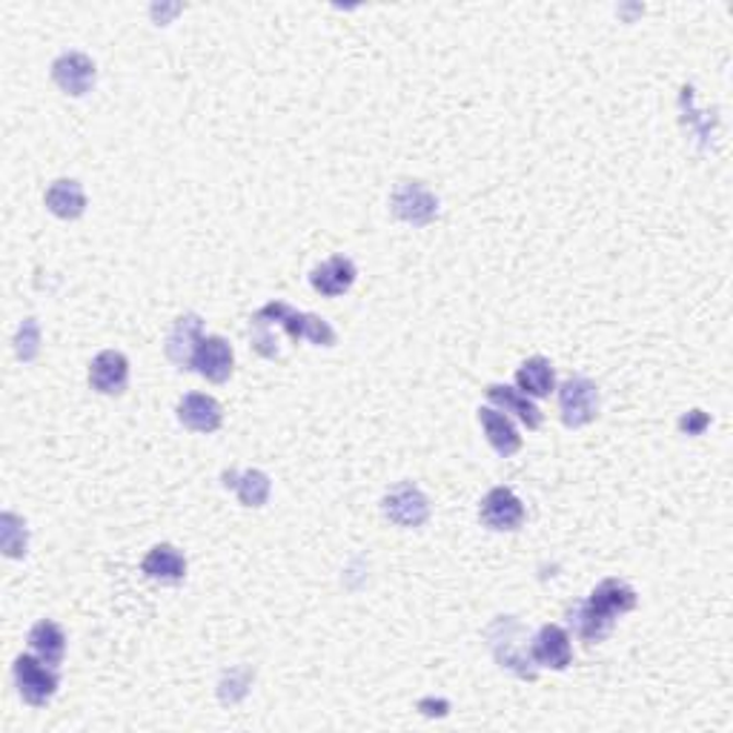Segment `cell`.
<instances>
[{"label":"cell","instance_id":"obj_9","mask_svg":"<svg viewBox=\"0 0 733 733\" xmlns=\"http://www.w3.org/2000/svg\"><path fill=\"white\" fill-rule=\"evenodd\" d=\"M530 659L550 671H565L573 662V645L565 627L544 625L530 645Z\"/></svg>","mask_w":733,"mask_h":733},{"label":"cell","instance_id":"obj_23","mask_svg":"<svg viewBox=\"0 0 733 733\" xmlns=\"http://www.w3.org/2000/svg\"><path fill=\"white\" fill-rule=\"evenodd\" d=\"M38 344H40V329L35 324V319L23 321L21 333H17V356L23 361H32L38 356Z\"/></svg>","mask_w":733,"mask_h":733},{"label":"cell","instance_id":"obj_3","mask_svg":"<svg viewBox=\"0 0 733 733\" xmlns=\"http://www.w3.org/2000/svg\"><path fill=\"white\" fill-rule=\"evenodd\" d=\"M15 682L23 702H29L32 708H44L58 694V673H55L52 664H46L38 657H29V653L15 659Z\"/></svg>","mask_w":733,"mask_h":733},{"label":"cell","instance_id":"obj_6","mask_svg":"<svg viewBox=\"0 0 733 733\" xmlns=\"http://www.w3.org/2000/svg\"><path fill=\"white\" fill-rule=\"evenodd\" d=\"M393 213L401 221L412 224V227H424V224H430L438 215V199H435L424 183L407 181L393 195Z\"/></svg>","mask_w":733,"mask_h":733},{"label":"cell","instance_id":"obj_20","mask_svg":"<svg viewBox=\"0 0 733 733\" xmlns=\"http://www.w3.org/2000/svg\"><path fill=\"white\" fill-rule=\"evenodd\" d=\"M29 648L46 664L58 668L63 662V653H67V634H63V627L58 622L44 618L29 630Z\"/></svg>","mask_w":733,"mask_h":733},{"label":"cell","instance_id":"obj_13","mask_svg":"<svg viewBox=\"0 0 733 733\" xmlns=\"http://www.w3.org/2000/svg\"><path fill=\"white\" fill-rule=\"evenodd\" d=\"M178 421H181L187 430H192V433H215V430L221 428L224 410L213 396L190 393V396H183L181 405H178Z\"/></svg>","mask_w":733,"mask_h":733},{"label":"cell","instance_id":"obj_16","mask_svg":"<svg viewBox=\"0 0 733 733\" xmlns=\"http://www.w3.org/2000/svg\"><path fill=\"white\" fill-rule=\"evenodd\" d=\"M490 405H496L502 412H513L527 430H536L542 424V410L533 405V398L525 396L521 389L504 387V384H490L488 387Z\"/></svg>","mask_w":733,"mask_h":733},{"label":"cell","instance_id":"obj_14","mask_svg":"<svg viewBox=\"0 0 733 733\" xmlns=\"http://www.w3.org/2000/svg\"><path fill=\"white\" fill-rule=\"evenodd\" d=\"M310 284H313V290L321 292V296H344L356 284V264L350 259H344V255H333V259H327L324 264H319L313 269Z\"/></svg>","mask_w":733,"mask_h":733},{"label":"cell","instance_id":"obj_12","mask_svg":"<svg viewBox=\"0 0 733 733\" xmlns=\"http://www.w3.org/2000/svg\"><path fill=\"white\" fill-rule=\"evenodd\" d=\"M201 341H204V321L192 313L181 315L167 338V359L178 370H192V359H195Z\"/></svg>","mask_w":733,"mask_h":733},{"label":"cell","instance_id":"obj_15","mask_svg":"<svg viewBox=\"0 0 733 733\" xmlns=\"http://www.w3.org/2000/svg\"><path fill=\"white\" fill-rule=\"evenodd\" d=\"M479 421L481 428H484V435H488L490 447H493L498 456L510 458L513 453L521 450V435L519 430H516V424L507 419V412L496 410V407H481Z\"/></svg>","mask_w":733,"mask_h":733},{"label":"cell","instance_id":"obj_22","mask_svg":"<svg viewBox=\"0 0 733 733\" xmlns=\"http://www.w3.org/2000/svg\"><path fill=\"white\" fill-rule=\"evenodd\" d=\"M0 548H3L9 558L26 556L29 530H26V521L17 519L15 513H3V519H0Z\"/></svg>","mask_w":733,"mask_h":733},{"label":"cell","instance_id":"obj_2","mask_svg":"<svg viewBox=\"0 0 733 733\" xmlns=\"http://www.w3.org/2000/svg\"><path fill=\"white\" fill-rule=\"evenodd\" d=\"M252 321L267 324V327L284 329L292 341L307 338V341L315 344V347H333V344H336V329L329 327L327 321L310 313H296V310H292L290 304H284V301L261 307L259 313L252 315Z\"/></svg>","mask_w":733,"mask_h":733},{"label":"cell","instance_id":"obj_18","mask_svg":"<svg viewBox=\"0 0 733 733\" xmlns=\"http://www.w3.org/2000/svg\"><path fill=\"white\" fill-rule=\"evenodd\" d=\"M144 573L149 579L164 581V585H176L187 576V558L178 553L172 544H155L144 556Z\"/></svg>","mask_w":733,"mask_h":733},{"label":"cell","instance_id":"obj_1","mask_svg":"<svg viewBox=\"0 0 733 733\" xmlns=\"http://www.w3.org/2000/svg\"><path fill=\"white\" fill-rule=\"evenodd\" d=\"M636 608V590L630 585L618 579H604L602 585H596L588 602L576 604L573 613V625L576 634L585 641H602L611 636L613 625L622 613L634 611Z\"/></svg>","mask_w":733,"mask_h":733},{"label":"cell","instance_id":"obj_4","mask_svg":"<svg viewBox=\"0 0 733 733\" xmlns=\"http://www.w3.org/2000/svg\"><path fill=\"white\" fill-rule=\"evenodd\" d=\"M558 407L567 428H585L599 416V387L590 378L573 375L558 387Z\"/></svg>","mask_w":733,"mask_h":733},{"label":"cell","instance_id":"obj_5","mask_svg":"<svg viewBox=\"0 0 733 733\" xmlns=\"http://www.w3.org/2000/svg\"><path fill=\"white\" fill-rule=\"evenodd\" d=\"M382 510L393 525L398 527H421L430 519V502L416 484L405 481L389 490L382 502Z\"/></svg>","mask_w":733,"mask_h":733},{"label":"cell","instance_id":"obj_17","mask_svg":"<svg viewBox=\"0 0 733 733\" xmlns=\"http://www.w3.org/2000/svg\"><path fill=\"white\" fill-rule=\"evenodd\" d=\"M46 209L63 221H75L86 209V192L84 187L72 178H61L46 190Z\"/></svg>","mask_w":733,"mask_h":733},{"label":"cell","instance_id":"obj_19","mask_svg":"<svg viewBox=\"0 0 733 733\" xmlns=\"http://www.w3.org/2000/svg\"><path fill=\"white\" fill-rule=\"evenodd\" d=\"M224 488L236 490L238 502L244 507H264L269 498V476L264 470H244V473H236V470H227L224 473Z\"/></svg>","mask_w":733,"mask_h":733},{"label":"cell","instance_id":"obj_7","mask_svg":"<svg viewBox=\"0 0 733 733\" xmlns=\"http://www.w3.org/2000/svg\"><path fill=\"white\" fill-rule=\"evenodd\" d=\"M481 521L490 530H519L525 525V504L510 488H493L479 507Z\"/></svg>","mask_w":733,"mask_h":733},{"label":"cell","instance_id":"obj_24","mask_svg":"<svg viewBox=\"0 0 733 733\" xmlns=\"http://www.w3.org/2000/svg\"><path fill=\"white\" fill-rule=\"evenodd\" d=\"M708 416H705L702 410H690L685 416V419H682V430H685V433H690V435H696V433H702L705 428H708Z\"/></svg>","mask_w":733,"mask_h":733},{"label":"cell","instance_id":"obj_21","mask_svg":"<svg viewBox=\"0 0 733 733\" xmlns=\"http://www.w3.org/2000/svg\"><path fill=\"white\" fill-rule=\"evenodd\" d=\"M516 384L525 396L530 398H544L550 396V389L556 387V373H553V364L542 356H533L519 366L516 373Z\"/></svg>","mask_w":733,"mask_h":733},{"label":"cell","instance_id":"obj_10","mask_svg":"<svg viewBox=\"0 0 733 733\" xmlns=\"http://www.w3.org/2000/svg\"><path fill=\"white\" fill-rule=\"evenodd\" d=\"M89 384L104 396H121L130 384V361L118 350H104L89 366Z\"/></svg>","mask_w":733,"mask_h":733},{"label":"cell","instance_id":"obj_11","mask_svg":"<svg viewBox=\"0 0 733 733\" xmlns=\"http://www.w3.org/2000/svg\"><path fill=\"white\" fill-rule=\"evenodd\" d=\"M232 364H236L232 347L221 336H204V341L199 344L195 359H192V370L204 375L206 382L215 384L227 382L229 375H232Z\"/></svg>","mask_w":733,"mask_h":733},{"label":"cell","instance_id":"obj_8","mask_svg":"<svg viewBox=\"0 0 733 733\" xmlns=\"http://www.w3.org/2000/svg\"><path fill=\"white\" fill-rule=\"evenodd\" d=\"M95 63H92L89 55L84 52H63L58 61L52 63V81L61 86L67 95H86V92L95 86Z\"/></svg>","mask_w":733,"mask_h":733}]
</instances>
